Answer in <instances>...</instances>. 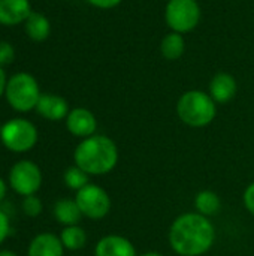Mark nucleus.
I'll list each match as a JSON object with an SVG mask.
<instances>
[{"mask_svg":"<svg viewBox=\"0 0 254 256\" xmlns=\"http://www.w3.org/2000/svg\"><path fill=\"white\" fill-rule=\"evenodd\" d=\"M216 240L213 224L199 213H186L178 216L169 230V243L181 256L204 255L211 249Z\"/></svg>","mask_w":254,"mask_h":256,"instance_id":"1","label":"nucleus"},{"mask_svg":"<svg viewBox=\"0 0 254 256\" xmlns=\"http://www.w3.org/2000/svg\"><path fill=\"white\" fill-rule=\"evenodd\" d=\"M75 165L88 176H103L114 170L118 160L115 142L105 135L84 138L73 153Z\"/></svg>","mask_w":254,"mask_h":256,"instance_id":"2","label":"nucleus"},{"mask_svg":"<svg viewBox=\"0 0 254 256\" xmlns=\"http://www.w3.org/2000/svg\"><path fill=\"white\" fill-rule=\"evenodd\" d=\"M177 112L187 126L204 128L216 117V102L210 94L201 90H190L180 98Z\"/></svg>","mask_w":254,"mask_h":256,"instance_id":"3","label":"nucleus"},{"mask_svg":"<svg viewBox=\"0 0 254 256\" xmlns=\"http://www.w3.org/2000/svg\"><path fill=\"white\" fill-rule=\"evenodd\" d=\"M4 96L7 104L19 112H27L36 108L40 98L39 84L36 78L27 72L15 74L7 80Z\"/></svg>","mask_w":254,"mask_h":256,"instance_id":"4","label":"nucleus"},{"mask_svg":"<svg viewBox=\"0 0 254 256\" xmlns=\"http://www.w3.org/2000/svg\"><path fill=\"white\" fill-rule=\"evenodd\" d=\"M0 138L7 150L24 153L34 147L37 141V129L25 118H12L1 124Z\"/></svg>","mask_w":254,"mask_h":256,"instance_id":"5","label":"nucleus"},{"mask_svg":"<svg viewBox=\"0 0 254 256\" xmlns=\"http://www.w3.org/2000/svg\"><path fill=\"white\" fill-rule=\"evenodd\" d=\"M166 24L177 33L193 30L201 20V8L196 0H169L165 10Z\"/></svg>","mask_w":254,"mask_h":256,"instance_id":"6","label":"nucleus"},{"mask_svg":"<svg viewBox=\"0 0 254 256\" xmlns=\"http://www.w3.org/2000/svg\"><path fill=\"white\" fill-rule=\"evenodd\" d=\"M75 201L82 213V216L88 219H102L105 218L111 210V200L109 195L99 188L97 184L88 183L82 189L76 192Z\"/></svg>","mask_w":254,"mask_h":256,"instance_id":"7","label":"nucleus"},{"mask_svg":"<svg viewBox=\"0 0 254 256\" xmlns=\"http://www.w3.org/2000/svg\"><path fill=\"white\" fill-rule=\"evenodd\" d=\"M9 184L22 196L34 195L42 184V172L34 162L19 160L9 172Z\"/></svg>","mask_w":254,"mask_h":256,"instance_id":"8","label":"nucleus"},{"mask_svg":"<svg viewBox=\"0 0 254 256\" xmlns=\"http://www.w3.org/2000/svg\"><path fill=\"white\" fill-rule=\"evenodd\" d=\"M66 126L72 135L79 136V138H88L94 135L97 122L91 111L85 108H75L69 111L66 117Z\"/></svg>","mask_w":254,"mask_h":256,"instance_id":"9","label":"nucleus"},{"mask_svg":"<svg viewBox=\"0 0 254 256\" xmlns=\"http://www.w3.org/2000/svg\"><path fill=\"white\" fill-rule=\"evenodd\" d=\"M31 4L28 0H0V24L16 26L25 22L31 14Z\"/></svg>","mask_w":254,"mask_h":256,"instance_id":"10","label":"nucleus"},{"mask_svg":"<svg viewBox=\"0 0 254 256\" xmlns=\"http://www.w3.org/2000/svg\"><path fill=\"white\" fill-rule=\"evenodd\" d=\"M36 110L42 117H45L46 120H52V122L61 120V118L67 117V114H69V105H67L66 99L58 94H52V93L40 94Z\"/></svg>","mask_w":254,"mask_h":256,"instance_id":"11","label":"nucleus"},{"mask_svg":"<svg viewBox=\"0 0 254 256\" xmlns=\"http://www.w3.org/2000/svg\"><path fill=\"white\" fill-rule=\"evenodd\" d=\"M96 256H136V250L133 244L120 236H108L103 237L96 249H94Z\"/></svg>","mask_w":254,"mask_h":256,"instance_id":"12","label":"nucleus"},{"mask_svg":"<svg viewBox=\"0 0 254 256\" xmlns=\"http://www.w3.org/2000/svg\"><path fill=\"white\" fill-rule=\"evenodd\" d=\"M63 243L54 234H39L36 236L30 246L27 256H63Z\"/></svg>","mask_w":254,"mask_h":256,"instance_id":"13","label":"nucleus"},{"mask_svg":"<svg viewBox=\"0 0 254 256\" xmlns=\"http://www.w3.org/2000/svg\"><path fill=\"white\" fill-rule=\"evenodd\" d=\"M237 81L232 75L226 72L217 74L210 84V96L217 104H226L237 94Z\"/></svg>","mask_w":254,"mask_h":256,"instance_id":"14","label":"nucleus"},{"mask_svg":"<svg viewBox=\"0 0 254 256\" xmlns=\"http://www.w3.org/2000/svg\"><path fill=\"white\" fill-rule=\"evenodd\" d=\"M24 28H25L27 36L36 42L45 40L51 33L49 20L43 14H39V12H31L28 15V18L24 22Z\"/></svg>","mask_w":254,"mask_h":256,"instance_id":"15","label":"nucleus"},{"mask_svg":"<svg viewBox=\"0 0 254 256\" xmlns=\"http://www.w3.org/2000/svg\"><path fill=\"white\" fill-rule=\"evenodd\" d=\"M54 216L60 224H63L66 226H73V225L79 224V220L82 218V213H81L76 201L60 200L54 206Z\"/></svg>","mask_w":254,"mask_h":256,"instance_id":"16","label":"nucleus"},{"mask_svg":"<svg viewBox=\"0 0 254 256\" xmlns=\"http://www.w3.org/2000/svg\"><path fill=\"white\" fill-rule=\"evenodd\" d=\"M186 50V42L181 33L172 32L169 34H166L160 44V51L163 54L165 58L168 60H177L183 56Z\"/></svg>","mask_w":254,"mask_h":256,"instance_id":"17","label":"nucleus"},{"mask_svg":"<svg viewBox=\"0 0 254 256\" xmlns=\"http://www.w3.org/2000/svg\"><path fill=\"white\" fill-rule=\"evenodd\" d=\"M195 207L202 216H213L220 210V198L211 190H202L195 198Z\"/></svg>","mask_w":254,"mask_h":256,"instance_id":"18","label":"nucleus"},{"mask_svg":"<svg viewBox=\"0 0 254 256\" xmlns=\"http://www.w3.org/2000/svg\"><path fill=\"white\" fill-rule=\"evenodd\" d=\"M63 246L69 250H79L85 246L87 242V236L85 231L82 228H79L78 225L73 226H66L61 231V237H60Z\"/></svg>","mask_w":254,"mask_h":256,"instance_id":"19","label":"nucleus"},{"mask_svg":"<svg viewBox=\"0 0 254 256\" xmlns=\"http://www.w3.org/2000/svg\"><path fill=\"white\" fill-rule=\"evenodd\" d=\"M64 183L67 184V188L73 189V190H79L84 186L88 184V174L85 171H82L79 166H70L64 171Z\"/></svg>","mask_w":254,"mask_h":256,"instance_id":"20","label":"nucleus"},{"mask_svg":"<svg viewBox=\"0 0 254 256\" xmlns=\"http://www.w3.org/2000/svg\"><path fill=\"white\" fill-rule=\"evenodd\" d=\"M22 212L28 216V218H36L42 212V202L37 196L34 195H28L24 198L22 201Z\"/></svg>","mask_w":254,"mask_h":256,"instance_id":"21","label":"nucleus"},{"mask_svg":"<svg viewBox=\"0 0 254 256\" xmlns=\"http://www.w3.org/2000/svg\"><path fill=\"white\" fill-rule=\"evenodd\" d=\"M15 58V50L9 42H0V66L10 64Z\"/></svg>","mask_w":254,"mask_h":256,"instance_id":"22","label":"nucleus"},{"mask_svg":"<svg viewBox=\"0 0 254 256\" xmlns=\"http://www.w3.org/2000/svg\"><path fill=\"white\" fill-rule=\"evenodd\" d=\"M244 204L247 207V210L254 216V183H252L244 194Z\"/></svg>","mask_w":254,"mask_h":256,"instance_id":"23","label":"nucleus"},{"mask_svg":"<svg viewBox=\"0 0 254 256\" xmlns=\"http://www.w3.org/2000/svg\"><path fill=\"white\" fill-rule=\"evenodd\" d=\"M9 234V219L7 216L0 210V244L6 240Z\"/></svg>","mask_w":254,"mask_h":256,"instance_id":"24","label":"nucleus"},{"mask_svg":"<svg viewBox=\"0 0 254 256\" xmlns=\"http://www.w3.org/2000/svg\"><path fill=\"white\" fill-rule=\"evenodd\" d=\"M91 4L102 8V9H109V8H115L121 0H88Z\"/></svg>","mask_w":254,"mask_h":256,"instance_id":"25","label":"nucleus"},{"mask_svg":"<svg viewBox=\"0 0 254 256\" xmlns=\"http://www.w3.org/2000/svg\"><path fill=\"white\" fill-rule=\"evenodd\" d=\"M6 84H7V80H6V74H4L3 68L0 66V98H1V94H4V90H6Z\"/></svg>","mask_w":254,"mask_h":256,"instance_id":"26","label":"nucleus"},{"mask_svg":"<svg viewBox=\"0 0 254 256\" xmlns=\"http://www.w3.org/2000/svg\"><path fill=\"white\" fill-rule=\"evenodd\" d=\"M4 195H6V183L0 178V201L4 198Z\"/></svg>","mask_w":254,"mask_h":256,"instance_id":"27","label":"nucleus"},{"mask_svg":"<svg viewBox=\"0 0 254 256\" xmlns=\"http://www.w3.org/2000/svg\"><path fill=\"white\" fill-rule=\"evenodd\" d=\"M0 256H16L10 250H0Z\"/></svg>","mask_w":254,"mask_h":256,"instance_id":"28","label":"nucleus"},{"mask_svg":"<svg viewBox=\"0 0 254 256\" xmlns=\"http://www.w3.org/2000/svg\"><path fill=\"white\" fill-rule=\"evenodd\" d=\"M142 256H163V255H160V254H156V252H150V254H145V255H142Z\"/></svg>","mask_w":254,"mask_h":256,"instance_id":"29","label":"nucleus"},{"mask_svg":"<svg viewBox=\"0 0 254 256\" xmlns=\"http://www.w3.org/2000/svg\"><path fill=\"white\" fill-rule=\"evenodd\" d=\"M0 130H1V126H0Z\"/></svg>","mask_w":254,"mask_h":256,"instance_id":"30","label":"nucleus"}]
</instances>
